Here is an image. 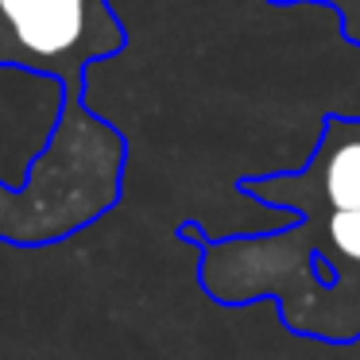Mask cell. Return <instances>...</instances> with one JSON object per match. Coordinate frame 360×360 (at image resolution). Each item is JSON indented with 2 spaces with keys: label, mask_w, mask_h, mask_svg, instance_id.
Wrapping results in <instances>:
<instances>
[{
  "label": "cell",
  "mask_w": 360,
  "mask_h": 360,
  "mask_svg": "<svg viewBox=\"0 0 360 360\" xmlns=\"http://www.w3.org/2000/svg\"><path fill=\"white\" fill-rule=\"evenodd\" d=\"M318 182L333 210H360V120H333L318 151Z\"/></svg>",
  "instance_id": "obj_3"
},
{
  "label": "cell",
  "mask_w": 360,
  "mask_h": 360,
  "mask_svg": "<svg viewBox=\"0 0 360 360\" xmlns=\"http://www.w3.org/2000/svg\"><path fill=\"white\" fill-rule=\"evenodd\" d=\"M124 136L86 105L63 97L47 143L20 186L0 182V240L43 248L112 210L124 174Z\"/></svg>",
  "instance_id": "obj_1"
},
{
  "label": "cell",
  "mask_w": 360,
  "mask_h": 360,
  "mask_svg": "<svg viewBox=\"0 0 360 360\" xmlns=\"http://www.w3.org/2000/svg\"><path fill=\"white\" fill-rule=\"evenodd\" d=\"M326 233H329V244H333L345 259L360 264V210H333Z\"/></svg>",
  "instance_id": "obj_4"
},
{
  "label": "cell",
  "mask_w": 360,
  "mask_h": 360,
  "mask_svg": "<svg viewBox=\"0 0 360 360\" xmlns=\"http://www.w3.org/2000/svg\"><path fill=\"white\" fill-rule=\"evenodd\" d=\"M128 43L112 0H0V70L51 78L86 97V70Z\"/></svg>",
  "instance_id": "obj_2"
}]
</instances>
